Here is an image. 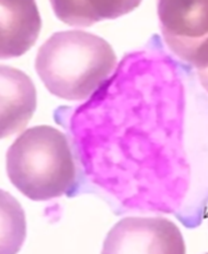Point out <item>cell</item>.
Segmentation results:
<instances>
[{"label": "cell", "instance_id": "obj_1", "mask_svg": "<svg viewBox=\"0 0 208 254\" xmlns=\"http://www.w3.org/2000/svg\"><path fill=\"white\" fill-rule=\"evenodd\" d=\"M117 64L115 52L106 40L82 31L52 34L40 47L35 61L48 91L69 101L91 97Z\"/></svg>", "mask_w": 208, "mask_h": 254}, {"label": "cell", "instance_id": "obj_2", "mask_svg": "<svg viewBox=\"0 0 208 254\" xmlns=\"http://www.w3.org/2000/svg\"><path fill=\"white\" fill-rule=\"evenodd\" d=\"M11 183L33 201L61 197L73 188L76 169L65 135L51 126L22 132L6 153Z\"/></svg>", "mask_w": 208, "mask_h": 254}, {"label": "cell", "instance_id": "obj_3", "mask_svg": "<svg viewBox=\"0 0 208 254\" xmlns=\"http://www.w3.org/2000/svg\"><path fill=\"white\" fill-rule=\"evenodd\" d=\"M177 226L161 217H128L118 221L104 241L103 254H185Z\"/></svg>", "mask_w": 208, "mask_h": 254}, {"label": "cell", "instance_id": "obj_4", "mask_svg": "<svg viewBox=\"0 0 208 254\" xmlns=\"http://www.w3.org/2000/svg\"><path fill=\"white\" fill-rule=\"evenodd\" d=\"M161 32L170 50L192 66L208 44V1H159Z\"/></svg>", "mask_w": 208, "mask_h": 254}, {"label": "cell", "instance_id": "obj_5", "mask_svg": "<svg viewBox=\"0 0 208 254\" xmlns=\"http://www.w3.org/2000/svg\"><path fill=\"white\" fill-rule=\"evenodd\" d=\"M1 59L21 57L39 37L41 19L34 1H0Z\"/></svg>", "mask_w": 208, "mask_h": 254}, {"label": "cell", "instance_id": "obj_6", "mask_svg": "<svg viewBox=\"0 0 208 254\" xmlns=\"http://www.w3.org/2000/svg\"><path fill=\"white\" fill-rule=\"evenodd\" d=\"M37 106L31 79L20 70L1 66V137L25 127Z\"/></svg>", "mask_w": 208, "mask_h": 254}, {"label": "cell", "instance_id": "obj_7", "mask_svg": "<svg viewBox=\"0 0 208 254\" xmlns=\"http://www.w3.org/2000/svg\"><path fill=\"white\" fill-rule=\"evenodd\" d=\"M138 4L139 2H51L57 17L72 26H89L104 18L117 17Z\"/></svg>", "mask_w": 208, "mask_h": 254}, {"label": "cell", "instance_id": "obj_8", "mask_svg": "<svg viewBox=\"0 0 208 254\" xmlns=\"http://www.w3.org/2000/svg\"><path fill=\"white\" fill-rule=\"evenodd\" d=\"M196 69L198 71L200 83L208 93V49L205 52L204 56Z\"/></svg>", "mask_w": 208, "mask_h": 254}]
</instances>
